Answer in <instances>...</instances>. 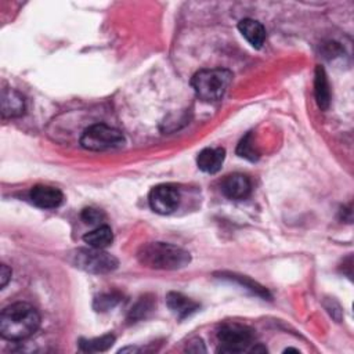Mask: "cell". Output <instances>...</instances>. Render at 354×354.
<instances>
[{"label": "cell", "instance_id": "cell-1", "mask_svg": "<svg viewBox=\"0 0 354 354\" xmlns=\"http://www.w3.org/2000/svg\"><path fill=\"white\" fill-rule=\"evenodd\" d=\"M41 327V314L25 302L8 306L0 314V335L3 339L20 342L31 338Z\"/></svg>", "mask_w": 354, "mask_h": 354}, {"label": "cell", "instance_id": "cell-2", "mask_svg": "<svg viewBox=\"0 0 354 354\" xmlns=\"http://www.w3.org/2000/svg\"><path fill=\"white\" fill-rule=\"evenodd\" d=\"M137 261L153 270H180L190 265L191 255L180 247L166 243H148L140 247Z\"/></svg>", "mask_w": 354, "mask_h": 354}, {"label": "cell", "instance_id": "cell-3", "mask_svg": "<svg viewBox=\"0 0 354 354\" xmlns=\"http://www.w3.org/2000/svg\"><path fill=\"white\" fill-rule=\"evenodd\" d=\"M232 82V72L224 68H208L198 71L191 86L198 98L205 102H216L221 100Z\"/></svg>", "mask_w": 354, "mask_h": 354}, {"label": "cell", "instance_id": "cell-4", "mask_svg": "<svg viewBox=\"0 0 354 354\" xmlns=\"http://www.w3.org/2000/svg\"><path fill=\"white\" fill-rule=\"evenodd\" d=\"M124 144L125 136L122 132L104 124L89 126L80 137V146L89 151H108L120 148Z\"/></svg>", "mask_w": 354, "mask_h": 354}, {"label": "cell", "instance_id": "cell-5", "mask_svg": "<svg viewBox=\"0 0 354 354\" xmlns=\"http://www.w3.org/2000/svg\"><path fill=\"white\" fill-rule=\"evenodd\" d=\"M255 335L254 331L250 327L230 322L221 325V328L217 332V340H219V353H244L247 351L251 344L254 343Z\"/></svg>", "mask_w": 354, "mask_h": 354}, {"label": "cell", "instance_id": "cell-6", "mask_svg": "<svg viewBox=\"0 0 354 354\" xmlns=\"http://www.w3.org/2000/svg\"><path fill=\"white\" fill-rule=\"evenodd\" d=\"M71 262L75 267L91 274L111 273L116 270L118 265H120L116 258H113L104 250H96V248L76 250L71 256Z\"/></svg>", "mask_w": 354, "mask_h": 354}, {"label": "cell", "instance_id": "cell-7", "mask_svg": "<svg viewBox=\"0 0 354 354\" xmlns=\"http://www.w3.org/2000/svg\"><path fill=\"white\" fill-rule=\"evenodd\" d=\"M180 191L172 184H159L150 191L148 202L151 209L158 214H170L180 205Z\"/></svg>", "mask_w": 354, "mask_h": 354}, {"label": "cell", "instance_id": "cell-8", "mask_svg": "<svg viewBox=\"0 0 354 354\" xmlns=\"http://www.w3.org/2000/svg\"><path fill=\"white\" fill-rule=\"evenodd\" d=\"M252 191V183L247 175L232 173L223 179L221 192L230 199H245Z\"/></svg>", "mask_w": 354, "mask_h": 354}, {"label": "cell", "instance_id": "cell-9", "mask_svg": "<svg viewBox=\"0 0 354 354\" xmlns=\"http://www.w3.org/2000/svg\"><path fill=\"white\" fill-rule=\"evenodd\" d=\"M30 197L32 203L41 209H56L64 201V195L58 188L45 184L35 186L31 190Z\"/></svg>", "mask_w": 354, "mask_h": 354}, {"label": "cell", "instance_id": "cell-10", "mask_svg": "<svg viewBox=\"0 0 354 354\" xmlns=\"http://www.w3.org/2000/svg\"><path fill=\"white\" fill-rule=\"evenodd\" d=\"M25 112V100L20 91L8 87L2 91V115L3 118H19Z\"/></svg>", "mask_w": 354, "mask_h": 354}, {"label": "cell", "instance_id": "cell-11", "mask_svg": "<svg viewBox=\"0 0 354 354\" xmlns=\"http://www.w3.org/2000/svg\"><path fill=\"white\" fill-rule=\"evenodd\" d=\"M225 159V150L221 147L217 148H205L198 154L197 165L198 168L209 175L217 173Z\"/></svg>", "mask_w": 354, "mask_h": 354}, {"label": "cell", "instance_id": "cell-12", "mask_svg": "<svg viewBox=\"0 0 354 354\" xmlns=\"http://www.w3.org/2000/svg\"><path fill=\"white\" fill-rule=\"evenodd\" d=\"M239 31L248 41V43L255 49H262L266 42V30L265 27L252 19H244L239 23Z\"/></svg>", "mask_w": 354, "mask_h": 354}, {"label": "cell", "instance_id": "cell-13", "mask_svg": "<svg viewBox=\"0 0 354 354\" xmlns=\"http://www.w3.org/2000/svg\"><path fill=\"white\" fill-rule=\"evenodd\" d=\"M166 303H168V307L170 309V311L180 320L191 316L192 313H195L199 309V305L195 300H192L179 292H170L166 296Z\"/></svg>", "mask_w": 354, "mask_h": 354}, {"label": "cell", "instance_id": "cell-14", "mask_svg": "<svg viewBox=\"0 0 354 354\" xmlns=\"http://www.w3.org/2000/svg\"><path fill=\"white\" fill-rule=\"evenodd\" d=\"M314 94L318 107L322 111H327L331 105V87L328 82V76L322 67L316 68V79H314Z\"/></svg>", "mask_w": 354, "mask_h": 354}, {"label": "cell", "instance_id": "cell-15", "mask_svg": "<svg viewBox=\"0 0 354 354\" xmlns=\"http://www.w3.org/2000/svg\"><path fill=\"white\" fill-rule=\"evenodd\" d=\"M83 241L90 247V248H96V250H105L107 247H109L113 241V234L109 225L102 224L96 227L93 231H89L87 234H85Z\"/></svg>", "mask_w": 354, "mask_h": 354}, {"label": "cell", "instance_id": "cell-16", "mask_svg": "<svg viewBox=\"0 0 354 354\" xmlns=\"http://www.w3.org/2000/svg\"><path fill=\"white\" fill-rule=\"evenodd\" d=\"M155 307V300L153 296H144L142 298L136 306L131 310V314L128 317L129 322H139L144 318L148 317V314L154 310Z\"/></svg>", "mask_w": 354, "mask_h": 354}, {"label": "cell", "instance_id": "cell-17", "mask_svg": "<svg viewBox=\"0 0 354 354\" xmlns=\"http://www.w3.org/2000/svg\"><path fill=\"white\" fill-rule=\"evenodd\" d=\"M115 342V336L111 333L102 335L100 338H94V339H89V340H80L79 347L83 351H91V353H97V351H105L108 350Z\"/></svg>", "mask_w": 354, "mask_h": 354}, {"label": "cell", "instance_id": "cell-18", "mask_svg": "<svg viewBox=\"0 0 354 354\" xmlns=\"http://www.w3.org/2000/svg\"><path fill=\"white\" fill-rule=\"evenodd\" d=\"M223 277H227L228 280H231V281H234V283H237V284L243 285L244 288L250 289L252 294H255V295H258V296H262V298H267V299H270V294H269V291H267L266 288H263L262 285H259L258 283L252 281L250 277H245V276H237V274H228V276H224V274H223Z\"/></svg>", "mask_w": 354, "mask_h": 354}, {"label": "cell", "instance_id": "cell-19", "mask_svg": "<svg viewBox=\"0 0 354 354\" xmlns=\"http://www.w3.org/2000/svg\"><path fill=\"white\" fill-rule=\"evenodd\" d=\"M122 296L116 292H108V294H101L94 299L93 307L96 311H108L113 309L118 303L121 302Z\"/></svg>", "mask_w": 354, "mask_h": 354}, {"label": "cell", "instance_id": "cell-20", "mask_svg": "<svg viewBox=\"0 0 354 354\" xmlns=\"http://www.w3.org/2000/svg\"><path fill=\"white\" fill-rule=\"evenodd\" d=\"M237 154L241 157V158H245L248 161H258L259 158V153L256 151L255 146H254V140H252V133H248L239 144L237 147Z\"/></svg>", "mask_w": 354, "mask_h": 354}, {"label": "cell", "instance_id": "cell-21", "mask_svg": "<svg viewBox=\"0 0 354 354\" xmlns=\"http://www.w3.org/2000/svg\"><path fill=\"white\" fill-rule=\"evenodd\" d=\"M82 220L86 224H91V225H102L105 221V213L101 209L97 208H85L82 210Z\"/></svg>", "mask_w": 354, "mask_h": 354}, {"label": "cell", "instance_id": "cell-22", "mask_svg": "<svg viewBox=\"0 0 354 354\" xmlns=\"http://www.w3.org/2000/svg\"><path fill=\"white\" fill-rule=\"evenodd\" d=\"M10 280H12V269H9V266L6 265H2V267H0V287H2V289L6 288Z\"/></svg>", "mask_w": 354, "mask_h": 354}, {"label": "cell", "instance_id": "cell-23", "mask_svg": "<svg viewBox=\"0 0 354 354\" xmlns=\"http://www.w3.org/2000/svg\"><path fill=\"white\" fill-rule=\"evenodd\" d=\"M186 350L190 351V353H205V351H206V349H205V346H203V342H202V339H199V338L192 339V340L187 344Z\"/></svg>", "mask_w": 354, "mask_h": 354}, {"label": "cell", "instance_id": "cell-24", "mask_svg": "<svg viewBox=\"0 0 354 354\" xmlns=\"http://www.w3.org/2000/svg\"><path fill=\"white\" fill-rule=\"evenodd\" d=\"M258 351H262V353H267V349L265 347V346H255L254 349H252V353H258Z\"/></svg>", "mask_w": 354, "mask_h": 354}, {"label": "cell", "instance_id": "cell-25", "mask_svg": "<svg viewBox=\"0 0 354 354\" xmlns=\"http://www.w3.org/2000/svg\"><path fill=\"white\" fill-rule=\"evenodd\" d=\"M287 351H295V353H299V350L298 349H294V347H288V349H285V353Z\"/></svg>", "mask_w": 354, "mask_h": 354}]
</instances>
